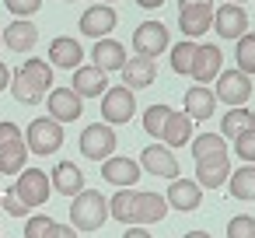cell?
Segmentation results:
<instances>
[{
  "instance_id": "6da1fadb",
  "label": "cell",
  "mask_w": 255,
  "mask_h": 238,
  "mask_svg": "<svg viewBox=\"0 0 255 238\" xmlns=\"http://www.w3.org/2000/svg\"><path fill=\"white\" fill-rule=\"evenodd\" d=\"M11 88H14V98H18L21 105H39L42 95L53 88V63L25 60V63L11 74Z\"/></svg>"
},
{
  "instance_id": "7a4b0ae2",
  "label": "cell",
  "mask_w": 255,
  "mask_h": 238,
  "mask_svg": "<svg viewBox=\"0 0 255 238\" xmlns=\"http://www.w3.org/2000/svg\"><path fill=\"white\" fill-rule=\"evenodd\" d=\"M105 221H109V200L98 189H81L70 200V224L77 231H102Z\"/></svg>"
},
{
  "instance_id": "3957f363",
  "label": "cell",
  "mask_w": 255,
  "mask_h": 238,
  "mask_svg": "<svg viewBox=\"0 0 255 238\" xmlns=\"http://www.w3.org/2000/svg\"><path fill=\"white\" fill-rule=\"evenodd\" d=\"M25 144L32 154H56L63 147V123L56 119H32L25 130Z\"/></svg>"
},
{
  "instance_id": "277c9868",
  "label": "cell",
  "mask_w": 255,
  "mask_h": 238,
  "mask_svg": "<svg viewBox=\"0 0 255 238\" xmlns=\"http://www.w3.org/2000/svg\"><path fill=\"white\" fill-rule=\"evenodd\" d=\"M116 151V130L109 123H91L81 130V154L88 161H105Z\"/></svg>"
},
{
  "instance_id": "5b68a950",
  "label": "cell",
  "mask_w": 255,
  "mask_h": 238,
  "mask_svg": "<svg viewBox=\"0 0 255 238\" xmlns=\"http://www.w3.org/2000/svg\"><path fill=\"white\" fill-rule=\"evenodd\" d=\"M133 112H136V91H129L126 84L109 88V91L102 95V119H105L109 126H116V123H129Z\"/></svg>"
},
{
  "instance_id": "8992f818",
  "label": "cell",
  "mask_w": 255,
  "mask_h": 238,
  "mask_svg": "<svg viewBox=\"0 0 255 238\" xmlns=\"http://www.w3.org/2000/svg\"><path fill=\"white\" fill-rule=\"evenodd\" d=\"M25 203H28V210L32 207H42L46 200H49V193H53V182H49V175L42 172V168H25L18 179H14V186H11Z\"/></svg>"
},
{
  "instance_id": "52a82bcc",
  "label": "cell",
  "mask_w": 255,
  "mask_h": 238,
  "mask_svg": "<svg viewBox=\"0 0 255 238\" xmlns=\"http://www.w3.org/2000/svg\"><path fill=\"white\" fill-rule=\"evenodd\" d=\"M217 98L227 102L231 109L245 105V102L252 98V77L241 74L238 67H234V70H220V74H217Z\"/></svg>"
},
{
  "instance_id": "ba28073f",
  "label": "cell",
  "mask_w": 255,
  "mask_h": 238,
  "mask_svg": "<svg viewBox=\"0 0 255 238\" xmlns=\"http://www.w3.org/2000/svg\"><path fill=\"white\" fill-rule=\"evenodd\" d=\"M46 109H49V119H56V123H74V119H81V112H84V98H81L74 88H49Z\"/></svg>"
},
{
  "instance_id": "9c48e42d",
  "label": "cell",
  "mask_w": 255,
  "mask_h": 238,
  "mask_svg": "<svg viewBox=\"0 0 255 238\" xmlns=\"http://www.w3.org/2000/svg\"><path fill=\"white\" fill-rule=\"evenodd\" d=\"M133 49H136V56L157 60V56L168 49V28H164L161 21H143V25L133 32Z\"/></svg>"
},
{
  "instance_id": "30bf717a",
  "label": "cell",
  "mask_w": 255,
  "mask_h": 238,
  "mask_svg": "<svg viewBox=\"0 0 255 238\" xmlns=\"http://www.w3.org/2000/svg\"><path fill=\"white\" fill-rule=\"evenodd\" d=\"M140 168H143L147 175H157V179H178V161H175L171 147H161V144L143 147V154H140Z\"/></svg>"
},
{
  "instance_id": "8fae6325",
  "label": "cell",
  "mask_w": 255,
  "mask_h": 238,
  "mask_svg": "<svg viewBox=\"0 0 255 238\" xmlns=\"http://www.w3.org/2000/svg\"><path fill=\"white\" fill-rule=\"evenodd\" d=\"M220 63H224V53H220V46H213V42H196V56H192V77L199 81V84H210L217 74H220Z\"/></svg>"
},
{
  "instance_id": "7c38bea8",
  "label": "cell",
  "mask_w": 255,
  "mask_h": 238,
  "mask_svg": "<svg viewBox=\"0 0 255 238\" xmlns=\"http://www.w3.org/2000/svg\"><path fill=\"white\" fill-rule=\"evenodd\" d=\"M231 179V158L227 154H210L196 161V182L203 189H220Z\"/></svg>"
},
{
  "instance_id": "4fadbf2b",
  "label": "cell",
  "mask_w": 255,
  "mask_h": 238,
  "mask_svg": "<svg viewBox=\"0 0 255 238\" xmlns=\"http://www.w3.org/2000/svg\"><path fill=\"white\" fill-rule=\"evenodd\" d=\"M213 25H217L220 39H241L248 32V14H245L241 4H231V0H227V7H220L213 14Z\"/></svg>"
},
{
  "instance_id": "5bb4252c",
  "label": "cell",
  "mask_w": 255,
  "mask_h": 238,
  "mask_svg": "<svg viewBox=\"0 0 255 238\" xmlns=\"http://www.w3.org/2000/svg\"><path fill=\"white\" fill-rule=\"evenodd\" d=\"M210 21H213V4H196V7H182L178 11V28L192 42L210 32Z\"/></svg>"
},
{
  "instance_id": "9a60e30c",
  "label": "cell",
  "mask_w": 255,
  "mask_h": 238,
  "mask_svg": "<svg viewBox=\"0 0 255 238\" xmlns=\"http://www.w3.org/2000/svg\"><path fill=\"white\" fill-rule=\"evenodd\" d=\"M140 161H133V158H105L102 161V175L112 182V186H119V189H133L136 186V179H140Z\"/></svg>"
},
{
  "instance_id": "2e32d148",
  "label": "cell",
  "mask_w": 255,
  "mask_h": 238,
  "mask_svg": "<svg viewBox=\"0 0 255 238\" xmlns=\"http://www.w3.org/2000/svg\"><path fill=\"white\" fill-rule=\"evenodd\" d=\"M164 200H168V207H175V210H196L199 207V200H203V186L196 182V179H171V186H168V193H164Z\"/></svg>"
},
{
  "instance_id": "e0dca14e",
  "label": "cell",
  "mask_w": 255,
  "mask_h": 238,
  "mask_svg": "<svg viewBox=\"0 0 255 238\" xmlns=\"http://www.w3.org/2000/svg\"><path fill=\"white\" fill-rule=\"evenodd\" d=\"M116 21H119V14L112 11V7H88L84 14H81V35H91L95 42L98 39H105L112 28H116Z\"/></svg>"
},
{
  "instance_id": "ac0fdd59",
  "label": "cell",
  "mask_w": 255,
  "mask_h": 238,
  "mask_svg": "<svg viewBox=\"0 0 255 238\" xmlns=\"http://www.w3.org/2000/svg\"><path fill=\"white\" fill-rule=\"evenodd\" d=\"M81 60H84V46H81L77 39H70V35H56V39L49 42V63H53V67L77 70Z\"/></svg>"
},
{
  "instance_id": "d6986e66",
  "label": "cell",
  "mask_w": 255,
  "mask_h": 238,
  "mask_svg": "<svg viewBox=\"0 0 255 238\" xmlns=\"http://www.w3.org/2000/svg\"><path fill=\"white\" fill-rule=\"evenodd\" d=\"M119 74H123V84H126L129 91H140V88H150V84H154L157 63L147 60V56H133V60H126V67H123Z\"/></svg>"
},
{
  "instance_id": "ffe728a7",
  "label": "cell",
  "mask_w": 255,
  "mask_h": 238,
  "mask_svg": "<svg viewBox=\"0 0 255 238\" xmlns=\"http://www.w3.org/2000/svg\"><path fill=\"white\" fill-rule=\"evenodd\" d=\"M81 98H98V95H105L109 91V81H105V70H98L95 63L88 67V63H81L77 70H74V84H70Z\"/></svg>"
},
{
  "instance_id": "44dd1931",
  "label": "cell",
  "mask_w": 255,
  "mask_h": 238,
  "mask_svg": "<svg viewBox=\"0 0 255 238\" xmlns=\"http://www.w3.org/2000/svg\"><path fill=\"white\" fill-rule=\"evenodd\" d=\"M168 214V200L161 193H136L133 200V221L136 224H157Z\"/></svg>"
},
{
  "instance_id": "7402d4cb",
  "label": "cell",
  "mask_w": 255,
  "mask_h": 238,
  "mask_svg": "<svg viewBox=\"0 0 255 238\" xmlns=\"http://www.w3.org/2000/svg\"><path fill=\"white\" fill-rule=\"evenodd\" d=\"M35 42H39V28H35L28 18H14V21L4 28V46H11L14 53H28Z\"/></svg>"
},
{
  "instance_id": "603a6c76",
  "label": "cell",
  "mask_w": 255,
  "mask_h": 238,
  "mask_svg": "<svg viewBox=\"0 0 255 238\" xmlns=\"http://www.w3.org/2000/svg\"><path fill=\"white\" fill-rule=\"evenodd\" d=\"M91 60H95V67L98 70H123L126 67V49H123V42H116V39H98L95 42V49H91Z\"/></svg>"
},
{
  "instance_id": "cb8c5ba5",
  "label": "cell",
  "mask_w": 255,
  "mask_h": 238,
  "mask_svg": "<svg viewBox=\"0 0 255 238\" xmlns=\"http://www.w3.org/2000/svg\"><path fill=\"white\" fill-rule=\"evenodd\" d=\"M213 109H217V95H213L206 84H196V88H189V91H185V116H189L192 123L210 119V116H213Z\"/></svg>"
},
{
  "instance_id": "d4e9b609",
  "label": "cell",
  "mask_w": 255,
  "mask_h": 238,
  "mask_svg": "<svg viewBox=\"0 0 255 238\" xmlns=\"http://www.w3.org/2000/svg\"><path fill=\"white\" fill-rule=\"evenodd\" d=\"M49 182H53V189H56V193L70 196V200L84 189V175H81V168H77L74 161H60V165L49 172Z\"/></svg>"
},
{
  "instance_id": "484cf974",
  "label": "cell",
  "mask_w": 255,
  "mask_h": 238,
  "mask_svg": "<svg viewBox=\"0 0 255 238\" xmlns=\"http://www.w3.org/2000/svg\"><path fill=\"white\" fill-rule=\"evenodd\" d=\"M28 161V144L25 137L11 140V144H0V175H21Z\"/></svg>"
},
{
  "instance_id": "4316f807",
  "label": "cell",
  "mask_w": 255,
  "mask_h": 238,
  "mask_svg": "<svg viewBox=\"0 0 255 238\" xmlns=\"http://www.w3.org/2000/svg\"><path fill=\"white\" fill-rule=\"evenodd\" d=\"M192 126H196V123H192L185 112H171L168 123H164V130H161L164 147H185V144L192 140Z\"/></svg>"
},
{
  "instance_id": "83f0119b",
  "label": "cell",
  "mask_w": 255,
  "mask_h": 238,
  "mask_svg": "<svg viewBox=\"0 0 255 238\" xmlns=\"http://www.w3.org/2000/svg\"><path fill=\"white\" fill-rule=\"evenodd\" d=\"M248 130H255V112H248L245 105L231 109V112L220 119V137L238 140V137H241V133H248Z\"/></svg>"
},
{
  "instance_id": "f1b7e54d",
  "label": "cell",
  "mask_w": 255,
  "mask_h": 238,
  "mask_svg": "<svg viewBox=\"0 0 255 238\" xmlns=\"http://www.w3.org/2000/svg\"><path fill=\"white\" fill-rule=\"evenodd\" d=\"M227 189L234 200H255V165H241L238 172H231Z\"/></svg>"
},
{
  "instance_id": "f546056e",
  "label": "cell",
  "mask_w": 255,
  "mask_h": 238,
  "mask_svg": "<svg viewBox=\"0 0 255 238\" xmlns=\"http://www.w3.org/2000/svg\"><path fill=\"white\" fill-rule=\"evenodd\" d=\"M133 200H136V189H119L112 200H109V217L123 221V224H136L133 221Z\"/></svg>"
},
{
  "instance_id": "4dcf8cb0",
  "label": "cell",
  "mask_w": 255,
  "mask_h": 238,
  "mask_svg": "<svg viewBox=\"0 0 255 238\" xmlns=\"http://www.w3.org/2000/svg\"><path fill=\"white\" fill-rule=\"evenodd\" d=\"M189 144H192V158H196V161H199V158H210V154H227L220 133H199V137H192Z\"/></svg>"
},
{
  "instance_id": "1f68e13d",
  "label": "cell",
  "mask_w": 255,
  "mask_h": 238,
  "mask_svg": "<svg viewBox=\"0 0 255 238\" xmlns=\"http://www.w3.org/2000/svg\"><path fill=\"white\" fill-rule=\"evenodd\" d=\"M234 63H238V70L241 74H255V35L252 32H245L241 39H238V49H234Z\"/></svg>"
},
{
  "instance_id": "d6a6232c",
  "label": "cell",
  "mask_w": 255,
  "mask_h": 238,
  "mask_svg": "<svg viewBox=\"0 0 255 238\" xmlns=\"http://www.w3.org/2000/svg\"><path fill=\"white\" fill-rule=\"evenodd\" d=\"M192 56H196V42H192V39H182V42L171 49V70H175V74H189V70H192Z\"/></svg>"
},
{
  "instance_id": "836d02e7",
  "label": "cell",
  "mask_w": 255,
  "mask_h": 238,
  "mask_svg": "<svg viewBox=\"0 0 255 238\" xmlns=\"http://www.w3.org/2000/svg\"><path fill=\"white\" fill-rule=\"evenodd\" d=\"M168 116H171V109H168V105H150V109L143 112V130H147L154 140H161V130H164Z\"/></svg>"
},
{
  "instance_id": "e575fe53",
  "label": "cell",
  "mask_w": 255,
  "mask_h": 238,
  "mask_svg": "<svg viewBox=\"0 0 255 238\" xmlns=\"http://www.w3.org/2000/svg\"><path fill=\"white\" fill-rule=\"evenodd\" d=\"M53 231H56V221L49 214H35L25 224V238H53Z\"/></svg>"
},
{
  "instance_id": "d590c367",
  "label": "cell",
  "mask_w": 255,
  "mask_h": 238,
  "mask_svg": "<svg viewBox=\"0 0 255 238\" xmlns=\"http://www.w3.org/2000/svg\"><path fill=\"white\" fill-rule=\"evenodd\" d=\"M227 238H255V217L238 214L227 221Z\"/></svg>"
},
{
  "instance_id": "8d00e7d4",
  "label": "cell",
  "mask_w": 255,
  "mask_h": 238,
  "mask_svg": "<svg viewBox=\"0 0 255 238\" xmlns=\"http://www.w3.org/2000/svg\"><path fill=\"white\" fill-rule=\"evenodd\" d=\"M4 7L14 18H32L35 11H42V0H4Z\"/></svg>"
},
{
  "instance_id": "74e56055",
  "label": "cell",
  "mask_w": 255,
  "mask_h": 238,
  "mask_svg": "<svg viewBox=\"0 0 255 238\" xmlns=\"http://www.w3.org/2000/svg\"><path fill=\"white\" fill-rule=\"evenodd\" d=\"M0 207H4L11 217H28V203H25V200H21L14 189H7L4 196H0Z\"/></svg>"
},
{
  "instance_id": "f35d334b",
  "label": "cell",
  "mask_w": 255,
  "mask_h": 238,
  "mask_svg": "<svg viewBox=\"0 0 255 238\" xmlns=\"http://www.w3.org/2000/svg\"><path fill=\"white\" fill-rule=\"evenodd\" d=\"M234 151H238V158H241V161H248V165H255V130H248V133H241V137L234 140Z\"/></svg>"
},
{
  "instance_id": "ab89813d",
  "label": "cell",
  "mask_w": 255,
  "mask_h": 238,
  "mask_svg": "<svg viewBox=\"0 0 255 238\" xmlns=\"http://www.w3.org/2000/svg\"><path fill=\"white\" fill-rule=\"evenodd\" d=\"M18 137H21V130H18L14 119H0V144H11V140H18Z\"/></svg>"
},
{
  "instance_id": "60d3db41",
  "label": "cell",
  "mask_w": 255,
  "mask_h": 238,
  "mask_svg": "<svg viewBox=\"0 0 255 238\" xmlns=\"http://www.w3.org/2000/svg\"><path fill=\"white\" fill-rule=\"evenodd\" d=\"M53 238H81V235H77V228H74V224H56Z\"/></svg>"
},
{
  "instance_id": "b9f144b4",
  "label": "cell",
  "mask_w": 255,
  "mask_h": 238,
  "mask_svg": "<svg viewBox=\"0 0 255 238\" xmlns=\"http://www.w3.org/2000/svg\"><path fill=\"white\" fill-rule=\"evenodd\" d=\"M123 238H154L150 231H143V224H129L126 231H123Z\"/></svg>"
},
{
  "instance_id": "7bdbcfd3",
  "label": "cell",
  "mask_w": 255,
  "mask_h": 238,
  "mask_svg": "<svg viewBox=\"0 0 255 238\" xmlns=\"http://www.w3.org/2000/svg\"><path fill=\"white\" fill-rule=\"evenodd\" d=\"M7 84H11V70L0 63V91H7Z\"/></svg>"
},
{
  "instance_id": "ee69618b",
  "label": "cell",
  "mask_w": 255,
  "mask_h": 238,
  "mask_svg": "<svg viewBox=\"0 0 255 238\" xmlns=\"http://www.w3.org/2000/svg\"><path fill=\"white\" fill-rule=\"evenodd\" d=\"M136 4H140V7H147V11H154V7H161V4H164V0H136Z\"/></svg>"
},
{
  "instance_id": "f6af8a7d",
  "label": "cell",
  "mask_w": 255,
  "mask_h": 238,
  "mask_svg": "<svg viewBox=\"0 0 255 238\" xmlns=\"http://www.w3.org/2000/svg\"><path fill=\"white\" fill-rule=\"evenodd\" d=\"M196 4H213V0H178V7H196Z\"/></svg>"
},
{
  "instance_id": "bcb514c9",
  "label": "cell",
  "mask_w": 255,
  "mask_h": 238,
  "mask_svg": "<svg viewBox=\"0 0 255 238\" xmlns=\"http://www.w3.org/2000/svg\"><path fill=\"white\" fill-rule=\"evenodd\" d=\"M182 238H210L206 231H189V235H182Z\"/></svg>"
},
{
  "instance_id": "7dc6e473",
  "label": "cell",
  "mask_w": 255,
  "mask_h": 238,
  "mask_svg": "<svg viewBox=\"0 0 255 238\" xmlns=\"http://www.w3.org/2000/svg\"><path fill=\"white\" fill-rule=\"evenodd\" d=\"M231 4H245V0H231Z\"/></svg>"
},
{
  "instance_id": "c3c4849f",
  "label": "cell",
  "mask_w": 255,
  "mask_h": 238,
  "mask_svg": "<svg viewBox=\"0 0 255 238\" xmlns=\"http://www.w3.org/2000/svg\"><path fill=\"white\" fill-rule=\"evenodd\" d=\"M102 4H116V0H102Z\"/></svg>"
},
{
  "instance_id": "681fc988",
  "label": "cell",
  "mask_w": 255,
  "mask_h": 238,
  "mask_svg": "<svg viewBox=\"0 0 255 238\" xmlns=\"http://www.w3.org/2000/svg\"><path fill=\"white\" fill-rule=\"evenodd\" d=\"M0 46H4V32H0Z\"/></svg>"
}]
</instances>
